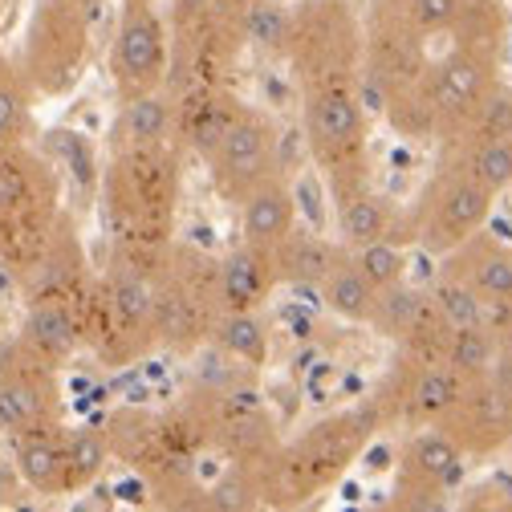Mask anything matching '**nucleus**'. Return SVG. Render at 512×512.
I'll use <instances>...</instances> for the list:
<instances>
[{
  "mask_svg": "<svg viewBox=\"0 0 512 512\" xmlns=\"http://www.w3.org/2000/svg\"><path fill=\"white\" fill-rule=\"evenodd\" d=\"M269 252H273V269H277L281 285H313L317 289V281L334 269L342 244L322 236V232H313V228L293 224L289 236L281 244H273Z\"/></svg>",
  "mask_w": 512,
  "mask_h": 512,
  "instance_id": "25",
  "label": "nucleus"
},
{
  "mask_svg": "<svg viewBox=\"0 0 512 512\" xmlns=\"http://www.w3.org/2000/svg\"><path fill=\"white\" fill-rule=\"evenodd\" d=\"M106 0H37L29 9L17 66L37 98H66L82 86Z\"/></svg>",
  "mask_w": 512,
  "mask_h": 512,
  "instance_id": "5",
  "label": "nucleus"
},
{
  "mask_svg": "<svg viewBox=\"0 0 512 512\" xmlns=\"http://www.w3.org/2000/svg\"><path fill=\"white\" fill-rule=\"evenodd\" d=\"M435 427L460 447L464 460H480V456L500 452V447L512 439V382H504L500 374H484L476 382H464L460 399Z\"/></svg>",
  "mask_w": 512,
  "mask_h": 512,
  "instance_id": "15",
  "label": "nucleus"
},
{
  "mask_svg": "<svg viewBox=\"0 0 512 512\" xmlns=\"http://www.w3.org/2000/svg\"><path fill=\"white\" fill-rule=\"evenodd\" d=\"M277 151H281V139H277L273 118L265 110H256V106H240L236 118L228 122L224 139L216 143V151L204 159L208 175H212V187L228 204H236L244 191H252L261 179L281 171Z\"/></svg>",
  "mask_w": 512,
  "mask_h": 512,
  "instance_id": "14",
  "label": "nucleus"
},
{
  "mask_svg": "<svg viewBox=\"0 0 512 512\" xmlns=\"http://www.w3.org/2000/svg\"><path fill=\"white\" fill-rule=\"evenodd\" d=\"M378 427H382V419H378L374 403H362V407L317 419L297 439L273 447L265 460L269 504H309L322 492H330L370 447Z\"/></svg>",
  "mask_w": 512,
  "mask_h": 512,
  "instance_id": "2",
  "label": "nucleus"
},
{
  "mask_svg": "<svg viewBox=\"0 0 512 512\" xmlns=\"http://www.w3.org/2000/svg\"><path fill=\"white\" fill-rule=\"evenodd\" d=\"M492 204H496V196L480 179H472L460 163L443 159L439 171L419 191L415 208L407 212V236L423 252L447 256L488 224Z\"/></svg>",
  "mask_w": 512,
  "mask_h": 512,
  "instance_id": "9",
  "label": "nucleus"
},
{
  "mask_svg": "<svg viewBox=\"0 0 512 512\" xmlns=\"http://www.w3.org/2000/svg\"><path fill=\"white\" fill-rule=\"evenodd\" d=\"M439 362L452 370L460 382H476L492 374L496 366V334L484 326H464V330H447V342L439 350Z\"/></svg>",
  "mask_w": 512,
  "mask_h": 512,
  "instance_id": "32",
  "label": "nucleus"
},
{
  "mask_svg": "<svg viewBox=\"0 0 512 512\" xmlns=\"http://www.w3.org/2000/svg\"><path fill=\"white\" fill-rule=\"evenodd\" d=\"M212 342L220 346L224 358L261 370L269 362V330L261 322V309H240V313H220L212 326Z\"/></svg>",
  "mask_w": 512,
  "mask_h": 512,
  "instance_id": "30",
  "label": "nucleus"
},
{
  "mask_svg": "<svg viewBox=\"0 0 512 512\" xmlns=\"http://www.w3.org/2000/svg\"><path fill=\"white\" fill-rule=\"evenodd\" d=\"M220 313V261L167 244L155 261V346L191 354L212 338Z\"/></svg>",
  "mask_w": 512,
  "mask_h": 512,
  "instance_id": "8",
  "label": "nucleus"
},
{
  "mask_svg": "<svg viewBox=\"0 0 512 512\" xmlns=\"http://www.w3.org/2000/svg\"><path fill=\"white\" fill-rule=\"evenodd\" d=\"M443 159L460 163L472 179H480L492 196L512 187V135L504 139H488V143H476V147H460V151H447Z\"/></svg>",
  "mask_w": 512,
  "mask_h": 512,
  "instance_id": "34",
  "label": "nucleus"
},
{
  "mask_svg": "<svg viewBox=\"0 0 512 512\" xmlns=\"http://www.w3.org/2000/svg\"><path fill=\"white\" fill-rule=\"evenodd\" d=\"M179 143L114 147L102 163L98 204L118 252L155 256L171 244L179 212Z\"/></svg>",
  "mask_w": 512,
  "mask_h": 512,
  "instance_id": "1",
  "label": "nucleus"
},
{
  "mask_svg": "<svg viewBox=\"0 0 512 512\" xmlns=\"http://www.w3.org/2000/svg\"><path fill=\"white\" fill-rule=\"evenodd\" d=\"M460 387L464 382L443 362L399 354L395 370L387 374V382H382L370 403H374L382 427L399 423L407 431H419V427H435L447 411H452V403L460 399Z\"/></svg>",
  "mask_w": 512,
  "mask_h": 512,
  "instance_id": "13",
  "label": "nucleus"
},
{
  "mask_svg": "<svg viewBox=\"0 0 512 512\" xmlns=\"http://www.w3.org/2000/svg\"><path fill=\"white\" fill-rule=\"evenodd\" d=\"M277 289H281V281H277L269 248H252V244L240 240L220 261V305H224V313L265 309V301Z\"/></svg>",
  "mask_w": 512,
  "mask_h": 512,
  "instance_id": "24",
  "label": "nucleus"
},
{
  "mask_svg": "<svg viewBox=\"0 0 512 512\" xmlns=\"http://www.w3.org/2000/svg\"><path fill=\"white\" fill-rule=\"evenodd\" d=\"M61 212L66 191L33 143L0 155V273L13 285L33 269Z\"/></svg>",
  "mask_w": 512,
  "mask_h": 512,
  "instance_id": "4",
  "label": "nucleus"
},
{
  "mask_svg": "<svg viewBox=\"0 0 512 512\" xmlns=\"http://www.w3.org/2000/svg\"><path fill=\"white\" fill-rule=\"evenodd\" d=\"M317 293H322V305L342 317V322H354V326H366L370 313H374V301H378V289L362 277V269L354 265L350 248L338 252L334 269L317 281Z\"/></svg>",
  "mask_w": 512,
  "mask_h": 512,
  "instance_id": "28",
  "label": "nucleus"
},
{
  "mask_svg": "<svg viewBox=\"0 0 512 512\" xmlns=\"http://www.w3.org/2000/svg\"><path fill=\"white\" fill-rule=\"evenodd\" d=\"M512 135V86L508 82H496L480 106L468 114V122L456 131L452 143H443V155L447 151H460V147H476V143H488V139H504Z\"/></svg>",
  "mask_w": 512,
  "mask_h": 512,
  "instance_id": "33",
  "label": "nucleus"
},
{
  "mask_svg": "<svg viewBox=\"0 0 512 512\" xmlns=\"http://www.w3.org/2000/svg\"><path fill=\"white\" fill-rule=\"evenodd\" d=\"M439 261H443V269H439L443 277H452L464 289H472L484 305L512 309V248L504 240H496L480 228L460 248L439 256Z\"/></svg>",
  "mask_w": 512,
  "mask_h": 512,
  "instance_id": "19",
  "label": "nucleus"
},
{
  "mask_svg": "<svg viewBox=\"0 0 512 512\" xmlns=\"http://www.w3.org/2000/svg\"><path fill=\"white\" fill-rule=\"evenodd\" d=\"M281 49L301 90L362 86V17L350 0H297L281 29Z\"/></svg>",
  "mask_w": 512,
  "mask_h": 512,
  "instance_id": "7",
  "label": "nucleus"
},
{
  "mask_svg": "<svg viewBox=\"0 0 512 512\" xmlns=\"http://www.w3.org/2000/svg\"><path fill=\"white\" fill-rule=\"evenodd\" d=\"M13 447V464L25 488L41 500L57 496H78L74 492V472H70V423L53 419L41 427H29L9 439Z\"/></svg>",
  "mask_w": 512,
  "mask_h": 512,
  "instance_id": "18",
  "label": "nucleus"
},
{
  "mask_svg": "<svg viewBox=\"0 0 512 512\" xmlns=\"http://www.w3.org/2000/svg\"><path fill=\"white\" fill-rule=\"evenodd\" d=\"M452 45L488 53L496 61H504V41H508V13L504 0H468V9L460 13V21L447 33Z\"/></svg>",
  "mask_w": 512,
  "mask_h": 512,
  "instance_id": "31",
  "label": "nucleus"
},
{
  "mask_svg": "<svg viewBox=\"0 0 512 512\" xmlns=\"http://www.w3.org/2000/svg\"><path fill=\"white\" fill-rule=\"evenodd\" d=\"M240 212V240L252 248H273L289 236V228L297 224V196L293 187L285 183V175H269L261 179L252 191L236 200Z\"/></svg>",
  "mask_w": 512,
  "mask_h": 512,
  "instance_id": "23",
  "label": "nucleus"
},
{
  "mask_svg": "<svg viewBox=\"0 0 512 512\" xmlns=\"http://www.w3.org/2000/svg\"><path fill=\"white\" fill-rule=\"evenodd\" d=\"M33 147L53 163V171H57V179H61V191H70V196L78 200V204L70 208L74 216L98 200L102 163H98L94 143H90L82 131H70V126H53V131H45L41 139H33Z\"/></svg>",
  "mask_w": 512,
  "mask_h": 512,
  "instance_id": "22",
  "label": "nucleus"
},
{
  "mask_svg": "<svg viewBox=\"0 0 512 512\" xmlns=\"http://www.w3.org/2000/svg\"><path fill=\"white\" fill-rule=\"evenodd\" d=\"M496 354L512 362V317H508V326H504V330L496 334Z\"/></svg>",
  "mask_w": 512,
  "mask_h": 512,
  "instance_id": "37",
  "label": "nucleus"
},
{
  "mask_svg": "<svg viewBox=\"0 0 512 512\" xmlns=\"http://www.w3.org/2000/svg\"><path fill=\"white\" fill-rule=\"evenodd\" d=\"M464 468V452L439 427H419L399 452L395 508H439L452 496Z\"/></svg>",
  "mask_w": 512,
  "mask_h": 512,
  "instance_id": "17",
  "label": "nucleus"
},
{
  "mask_svg": "<svg viewBox=\"0 0 512 512\" xmlns=\"http://www.w3.org/2000/svg\"><path fill=\"white\" fill-rule=\"evenodd\" d=\"M171 37L155 0H118L110 37V82L118 102H131L167 86Z\"/></svg>",
  "mask_w": 512,
  "mask_h": 512,
  "instance_id": "10",
  "label": "nucleus"
},
{
  "mask_svg": "<svg viewBox=\"0 0 512 512\" xmlns=\"http://www.w3.org/2000/svg\"><path fill=\"white\" fill-rule=\"evenodd\" d=\"M9 9H13V0H0V25H5V17H9Z\"/></svg>",
  "mask_w": 512,
  "mask_h": 512,
  "instance_id": "38",
  "label": "nucleus"
},
{
  "mask_svg": "<svg viewBox=\"0 0 512 512\" xmlns=\"http://www.w3.org/2000/svg\"><path fill=\"white\" fill-rule=\"evenodd\" d=\"M301 135L330 200L370 183V102L358 82L301 90Z\"/></svg>",
  "mask_w": 512,
  "mask_h": 512,
  "instance_id": "6",
  "label": "nucleus"
},
{
  "mask_svg": "<svg viewBox=\"0 0 512 512\" xmlns=\"http://www.w3.org/2000/svg\"><path fill=\"white\" fill-rule=\"evenodd\" d=\"M94 265H90V252H86V240H82V228H78V216L66 208L53 224V236L45 240L41 256L33 261V269L13 285L21 293V301H45V297H57V301H78L86 305L90 289H94Z\"/></svg>",
  "mask_w": 512,
  "mask_h": 512,
  "instance_id": "16",
  "label": "nucleus"
},
{
  "mask_svg": "<svg viewBox=\"0 0 512 512\" xmlns=\"http://www.w3.org/2000/svg\"><path fill=\"white\" fill-rule=\"evenodd\" d=\"M61 370L41 362L17 338H0V435L13 439L29 427L66 419Z\"/></svg>",
  "mask_w": 512,
  "mask_h": 512,
  "instance_id": "12",
  "label": "nucleus"
},
{
  "mask_svg": "<svg viewBox=\"0 0 512 512\" xmlns=\"http://www.w3.org/2000/svg\"><path fill=\"white\" fill-rule=\"evenodd\" d=\"M17 342L25 350H33L41 362L66 370L86 350V342H82V305L78 301H57V297L25 301Z\"/></svg>",
  "mask_w": 512,
  "mask_h": 512,
  "instance_id": "20",
  "label": "nucleus"
},
{
  "mask_svg": "<svg viewBox=\"0 0 512 512\" xmlns=\"http://www.w3.org/2000/svg\"><path fill=\"white\" fill-rule=\"evenodd\" d=\"M354 265L362 269V277L382 293L399 281H407V244L403 240H374L362 248H350Z\"/></svg>",
  "mask_w": 512,
  "mask_h": 512,
  "instance_id": "36",
  "label": "nucleus"
},
{
  "mask_svg": "<svg viewBox=\"0 0 512 512\" xmlns=\"http://www.w3.org/2000/svg\"><path fill=\"white\" fill-rule=\"evenodd\" d=\"M110 439L102 427H90V423H78L70 427V472H74V492H86L94 488L106 468H110Z\"/></svg>",
  "mask_w": 512,
  "mask_h": 512,
  "instance_id": "35",
  "label": "nucleus"
},
{
  "mask_svg": "<svg viewBox=\"0 0 512 512\" xmlns=\"http://www.w3.org/2000/svg\"><path fill=\"white\" fill-rule=\"evenodd\" d=\"M0 338H5V317H0Z\"/></svg>",
  "mask_w": 512,
  "mask_h": 512,
  "instance_id": "39",
  "label": "nucleus"
},
{
  "mask_svg": "<svg viewBox=\"0 0 512 512\" xmlns=\"http://www.w3.org/2000/svg\"><path fill=\"white\" fill-rule=\"evenodd\" d=\"M334 224H338V244L342 248H362L374 240H403L407 236V216L395 212L387 196H378L374 183H362L346 196H334Z\"/></svg>",
  "mask_w": 512,
  "mask_h": 512,
  "instance_id": "21",
  "label": "nucleus"
},
{
  "mask_svg": "<svg viewBox=\"0 0 512 512\" xmlns=\"http://www.w3.org/2000/svg\"><path fill=\"white\" fill-rule=\"evenodd\" d=\"M500 82V61L464 45H452L427 61L423 70V94L435 118V143H452L456 131L468 122V114L480 106V98Z\"/></svg>",
  "mask_w": 512,
  "mask_h": 512,
  "instance_id": "11",
  "label": "nucleus"
},
{
  "mask_svg": "<svg viewBox=\"0 0 512 512\" xmlns=\"http://www.w3.org/2000/svg\"><path fill=\"white\" fill-rule=\"evenodd\" d=\"M37 102L41 98L21 74L17 57L0 53V155L37 139V118H33Z\"/></svg>",
  "mask_w": 512,
  "mask_h": 512,
  "instance_id": "27",
  "label": "nucleus"
},
{
  "mask_svg": "<svg viewBox=\"0 0 512 512\" xmlns=\"http://www.w3.org/2000/svg\"><path fill=\"white\" fill-rule=\"evenodd\" d=\"M468 9V0H370L366 17H382V21H395L427 41L447 37L452 25L460 21V13Z\"/></svg>",
  "mask_w": 512,
  "mask_h": 512,
  "instance_id": "29",
  "label": "nucleus"
},
{
  "mask_svg": "<svg viewBox=\"0 0 512 512\" xmlns=\"http://www.w3.org/2000/svg\"><path fill=\"white\" fill-rule=\"evenodd\" d=\"M155 256L110 252L82 305V342L106 366H126L155 346Z\"/></svg>",
  "mask_w": 512,
  "mask_h": 512,
  "instance_id": "3",
  "label": "nucleus"
},
{
  "mask_svg": "<svg viewBox=\"0 0 512 512\" xmlns=\"http://www.w3.org/2000/svg\"><path fill=\"white\" fill-rule=\"evenodd\" d=\"M175 139V98L163 90L118 102V118L110 131V151L114 147H147V143H171Z\"/></svg>",
  "mask_w": 512,
  "mask_h": 512,
  "instance_id": "26",
  "label": "nucleus"
}]
</instances>
